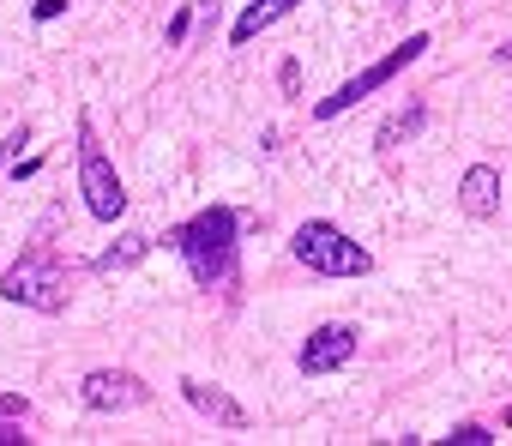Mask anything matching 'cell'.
I'll return each mask as SVG.
<instances>
[{
	"label": "cell",
	"instance_id": "obj_14",
	"mask_svg": "<svg viewBox=\"0 0 512 446\" xmlns=\"http://www.w3.org/2000/svg\"><path fill=\"white\" fill-rule=\"evenodd\" d=\"M25 416H0V446H25Z\"/></svg>",
	"mask_w": 512,
	"mask_h": 446
},
{
	"label": "cell",
	"instance_id": "obj_6",
	"mask_svg": "<svg viewBox=\"0 0 512 446\" xmlns=\"http://www.w3.org/2000/svg\"><path fill=\"white\" fill-rule=\"evenodd\" d=\"M79 404L91 416H121V410H145L151 404V386L133 374V368H91L79 380Z\"/></svg>",
	"mask_w": 512,
	"mask_h": 446
},
{
	"label": "cell",
	"instance_id": "obj_4",
	"mask_svg": "<svg viewBox=\"0 0 512 446\" xmlns=\"http://www.w3.org/2000/svg\"><path fill=\"white\" fill-rule=\"evenodd\" d=\"M428 49H434V37H428V31H410V37H404V43H398V49H392L386 61L362 67V73H356V79H344V85H338L332 97H320V103H314V121H338V115H350V109H356V103H362L368 91L392 85V79H398L404 67H416V61H422Z\"/></svg>",
	"mask_w": 512,
	"mask_h": 446
},
{
	"label": "cell",
	"instance_id": "obj_11",
	"mask_svg": "<svg viewBox=\"0 0 512 446\" xmlns=\"http://www.w3.org/2000/svg\"><path fill=\"white\" fill-rule=\"evenodd\" d=\"M422 127H428V103H404V109H392V115L374 127V151H398V145H410Z\"/></svg>",
	"mask_w": 512,
	"mask_h": 446
},
{
	"label": "cell",
	"instance_id": "obj_10",
	"mask_svg": "<svg viewBox=\"0 0 512 446\" xmlns=\"http://www.w3.org/2000/svg\"><path fill=\"white\" fill-rule=\"evenodd\" d=\"M296 7H302V0H247V7H241V19L229 25V43H235V49H247L253 37H260V31H272L278 19H290Z\"/></svg>",
	"mask_w": 512,
	"mask_h": 446
},
{
	"label": "cell",
	"instance_id": "obj_20",
	"mask_svg": "<svg viewBox=\"0 0 512 446\" xmlns=\"http://www.w3.org/2000/svg\"><path fill=\"white\" fill-rule=\"evenodd\" d=\"M0 163H7V157H0Z\"/></svg>",
	"mask_w": 512,
	"mask_h": 446
},
{
	"label": "cell",
	"instance_id": "obj_16",
	"mask_svg": "<svg viewBox=\"0 0 512 446\" xmlns=\"http://www.w3.org/2000/svg\"><path fill=\"white\" fill-rule=\"evenodd\" d=\"M67 7H73V0H37V7H31V19H37V25H55Z\"/></svg>",
	"mask_w": 512,
	"mask_h": 446
},
{
	"label": "cell",
	"instance_id": "obj_3",
	"mask_svg": "<svg viewBox=\"0 0 512 446\" xmlns=\"http://www.w3.org/2000/svg\"><path fill=\"white\" fill-rule=\"evenodd\" d=\"M290 254H296L314 278H368V272H374V254H368L350 230H338L332 217H308L302 230L290 236Z\"/></svg>",
	"mask_w": 512,
	"mask_h": 446
},
{
	"label": "cell",
	"instance_id": "obj_15",
	"mask_svg": "<svg viewBox=\"0 0 512 446\" xmlns=\"http://www.w3.org/2000/svg\"><path fill=\"white\" fill-rule=\"evenodd\" d=\"M187 31H193V13H187V7H181V13H175V19H169V31H163V43H169V49H175V43H187Z\"/></svg>",
	"mask_w": 512,
	"mask_h": 446
},
{
	"label": "cell",
	"instance_id": "obj_1",
	"mask_svg": "<svg viewBox=\"0 0 512 446\" xmlns=\"http://www.w3.org/2000/svg\"><path fill=\"white\" fill-rule=\"evenodd\" d=\"M181 260H187V278L199 290H217V284H235V254H241V217L229 205H199L187 223L163 236Z\"/></svg>",
	"mask_w": 512,
	"mask_h": 446
},
{
	"label": "cell",
	"instance_id": "obj_5",
	"mask_svg": "<svg viewBox=\"0 0 512 446\" xmlns=\"http://www.w3.org/2000/svg\"><path fill=\"white\" fill-rule=\"evenodd\" d=\"M79 193H85V211H91L97 223H115V217L127 211V187H121L109 151L97 145V127H91V121H79Z\"/></svg>",
	"mask_w": 512,
	"mask_h": 446
},
{
	"label": "cell",
	"instance_id": "obj_18",
	"mask_svg": "<svg viewBox=\"0 0 512 446\" xmlns=\"http://www.w3.org/2000/svg\"><path fill=\"white\" fill-rule=\"evenodd\" d=\"M278 85H284V91H296V85H302V67H296V61H284V67H278Z\"/></svg>",
	"mask_w": 512,
	"mask_h": 446
},
{
	"label": "cell",
	"instance_id": "obj_7",
	"mask_svg": "<svg viewBox=\"0 0 512 446\" xmlns=\"http://www.w3.org/2000/svg\"><path fill=\"white\" fill-rule=\"evenodd\" d=\"M356 344H362V332H356V326H344V320H326V326H314V332L302 338V350H296V368H302L308 380H320V374H338V368H350V362H356Z\"/></svg>",
	"mask_w": 512,
	"mask_h": 446
},
{
	"label": "cell",
	"instance_id": "obj_8",
	"mask_svg": "<svg viewBox=\"0 0 512 446\" xmlns=\"http://www.w3.org/2000/svg\"><path fill=\"white\" fill-rule=\"evenodd\" d=\"M458 211L470 223H494L500 217V169L494 163H470L458 175Z\"/></svg>",
	"mask_w": 512,
	"mask_h": 446
},
{
	"label": "cell",
	"instance_id": "obj_2",
	"mask_svg": "<svg viewBox=\"0 0 512 446\" xmlns=\"http://www.w3.org/2000/svg\"><path fill=\"white\" fill-rule=\"evenodd\" d=\"M0 296L13 308H31V314H67L73 302V272L61 260L55 242H31L7 272H0Z\"/></svg>",
	"mask_w": 512,
	"mask_h": 446
},
{
	"label": "cell",
	"instance_id": "obj_12",
	"mask_svg": "<svg viewBox=\"0 0 512 446\" xmlns=\"http://www.w3.org/2000/svg\"><path fill=\"white\" fill-rule=\"evenodd\" d=\"M151 248H157V236H145V230H127L121 242H109V248L91 260V272H97V278H109V272H127V266H139Z\"/></svg>",
	"mask_w": 512,
	"mask_h": 446
},
{
	"label": "cell",
	"instance_id": "obj_17",
	"mask_svg": "<svg viewBox=\"0 0 512 446\" xmlns=\"http://www.w3.org/2000/svg\"><path fill=\"white\" fill-rule=\"evenodd\" d=\"M0 416H31V398H19V392H0Z\"/></svg>",
	"mask_w": 512,
	"mask_h": 446
},
{
	"label": "cell",
	"instance_id": "obj_13",
	"mask_svg": "<svg viewBox=\"0 0 512 446\" xmlns=\"http://www.w3.org/2000/svg\"><path fill=\"white\" fill-rule=\"evenodd\" d=\"M446 440H452V446H494L500 434H494V428H482V422H458Z\"/></svg>",
	"mask_w": 512,
	"mask_h": 446
},
{
	"label": "cell",
	"instance_id": "obj_9",
	"mask_svg": "<svg viewBox=\"0 0 512 446\" xmlns=\"http://www.w3.org/2000/svg\"><path fill=\"white\" fill-rule=\"evenodd\" d=\"M181 398H187L205 422H217V428H229V434L247 428V410H241L223 386H211V380H199V374H181Z\"/></svg>",
	"mask_w": 512,
	"mask_h": 446
},
{
	"label": "cell",
	"instance_id": "obj_19",
	"mask_svg": "<svg viewBox=\"0 0 512 446\" xmlns=\"http://www.w3.org/2000/svg\"><path fill=\"white\" fill-rule=\"evenodd\" d=\"M494 55H500V61H512V43H500V49H494Z\"/></svg>",
	"mask_w": 512,
	"mask_h": 446
}]
</instances>
